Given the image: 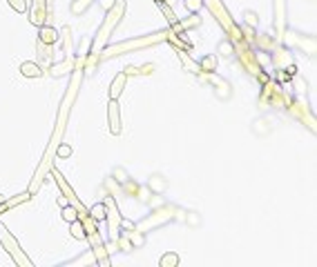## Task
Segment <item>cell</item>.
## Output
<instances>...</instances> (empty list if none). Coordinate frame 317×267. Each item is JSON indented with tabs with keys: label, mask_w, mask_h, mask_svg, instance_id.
I'll list each match as a JSON object with an SVG mask.
<instances>
[{
	"label": "cell",
	"mask_w": 317,
	"mask_h": 267,
	"mask_svg": "<svg viewBox=\"0 0 317 267\" xmlns=\"http://www.w3.org/2000/svg\"><path fill=\"white\" fill-rule=\"evenodd\" d=\"M176 263H179V256H176V254H168V256L161 258V265L163 267H166V265H176Z\"/></svg>",
	"instance_id": "12"
},
{
	"label": "cell",
	"mask_w": 317,
	"mask_h": 267,
	"mask_svg": "<svg viewBox=\"0 0 317 267\" xmlns=\"http://www.w3.org/2000/svg\"><path fill=\"white\" fill-rule=\"evenodd\" d=\"M201 65H203V69H210V67H215V56H208V58H205V60H203V63H201Z\"/></svg>",
	"instance_id": "16"
},
{
	"label": "cell",
	"mask_w": 317,
	"mask_h": 267,
	"mask_svg": "<svg viewBox=\"0 0 317 267\" xmlns=\"http://www.w3.org/2000/svg\"><path fill=\"white\" fill-rule=\"evenodd\" d=\"M56 38H58L56 29H52V27H43V29H40V43H45V45H54Z\"/></svg>",
	"instance_id": "7"
},
{
	"label": "cell",
	"mask_w": 317,
	"mask_h": 267,
	"mask_svg": "<svg viewBox=\"0 0 317 267\" xmlns=\"http://www.w3.org/2000/svg\"><path fill=\"white\" fill-rule=\"evenodd\" d=\"M9 5L14 11H18V14H25L27 11V0H9Z\"/></svg>",
	"instance_id": "11"
},
{
	"label": "cell",
	"mask_w": 317,
	"mask_h": 267,
	"mask_svg": "<svg viewBox=\"0 0 317 267\" xmlns=\"http://www.w3.org/2000/svg\"><path fill=\"white\" fill-rule=\"evenodd\" d=\"M72 236H74V238H78V241H85V238H87L83 223H81L78 218H76V220H72Z\"/></svg>",
	"instance_id": "8"
},
{
	"label": "cell",
	"mask_w": 317,
	"mask_h": 267,
	"mask_svg": "<svg viewBox=\"0 0 317 267\" xmlns=\"http://www.w3.org/2000/svg\"><path fill=\"white\" fill-rule=\"evenodd\" d=\"M25 200H29V192H23V194H20V196H16V198L7 200V203L2 205V209H9V207H14V205H20V203H25Z\"/></svg>",
	"instance_id": "10"
},
{
	"label": "cell",
	"mask_w": 317,
	"mask_h": 267,
	"mask_svg": "<svg viewBox=\"0 0 317 267\" xmlns=\"http://www.w3.org/2000/svg\"><path fill=\"white\" fill-rule=\"evenodd\" d=\"M0 243H2V249H7V254H9V256L14 258L16 265H25V267H31V265H34V263H31L29 258L25 256V252L20 249L18 241H16V238L11 236L9 229H7L2 223H0Z\"/></svg>",
	"instance_id": "1"
},
{
	"label": "cell",
	"mask_w": 317,
	"mask_h": 267,
	"mask_svg": "<svg viewBox=\"0 0 317 267\" xmlns=\"http://www.w3.org/2000/svg\"><path fill=\"white\" fill-rule=\"evenodd\" d=\"M108 118H110V129H112V134H118V131H121V114H118L116 100H110Z\"/></svg>",
	"instance_id": "4"
},
{
	"label": "cell",
	"mask_w": 317,
	"mask_h": 267,
	"mask_svg": "<svg viewBox=\"0 0 317 267\" xmlns=\"http://www.w3.org/2000/svg\"><path fill=\"white\" fill-rule=\"evenodd\" d=\"M2 200H5V198H2V196H0V203H2Z\"/></svg>",
	"instance_id": "17"
},
{
	"label": "cell",
	"mask_w": 317,
	"mask_h": 267,
	"mask_svg": "<svg viewBox=\"0 0 317 267\" xmlns=\"http://www.w3.org/2000/svg\"><path fill=\"white\" fill-rule=\"evenodd\" d=\"M125 80H127V76L125 73H118L116 78H114V83H112V87H110V98L112 100H116L118 96H121V92H123V85H125Z\"/></svg>",
	"instance_id": "5"
},
{
	"label": "cell",
	"mask_w": 317,
	"mask_h": 267,
	"mask_svg": "<svg viewBox=\"0 0 317 267\" xmlns=\"http://www.w3.org/2000/svg\"><path fill=\"white\" fill-rule=\"evenodd\" d=\"M20 73H23V76H27V78H36V76H40V67L36 63H23L20 65Z\"/></svg>",
	"instance_id": "6"
},
{
	"label": "cell",
	"mask_w": 317,
	"mask_h": 267,
	"mask_svg": "<svg viewBox=\"0 0 317 267\" xmlns=\"http://www.w3.org/2000/svg\"><path fill=\"white\" fill-rule=\"evenodd\" d=\"M103 212H105V205H96V207L92 209V216L96 220H103V218H105V214H103Z\"/></svg>",
	"instance_id": "13"
},
{
	"label": "cell",
	"mask_w": 317,
	"mask_h": 267,
	"mask_svg": "<svg viewBox=\"0 0 317 267\" xmlns=\"http://www.w3.org/2000/svg\"><path fill=\"white\" fill-rule=\"evenodd\" d=\"M186 5H188V9L190 11H197L201 7V0H186Z\"/></svg>",
	"instance_id": "15"
},
{
	"label": "cell",
	"mask_w": 317,
	"mask_h": 267,
	"mask_svg": "<svg viewBox=\"0 0 317 267\" xmlns=\"http://www.w3.org/2000/svg\"><path fill=\"white\" fill-rule=\"evenodd\" d=\"M63 218L67 220V223L76 220L78 218V209L74 207V205H63Z\"/></svg>",
	"instance_id": "9"
},
{
	"label": "cell",
	"mask_w": 317,
	"mask_h": 267,
	"mask_svg": "<svg viewBox=\"0 0 317 267\" xmlns=\"http://www.w3.org/2000/svg\"><path fill=\"white\" fill-rule=\"evenodd\" d=\"M56 154H58L60 158H67V156H72V147H69V145H60Z\"/></svg>",
	"instance_id": "14"
},
{
	"label": "cell",
	"mask_w": 317,
	"mask_h": 267,
	"mask_svg": "<svg viewBox=\"0 0 317 267\" xmlns=\"http://www.w3.org/2000/svg\"><path fill=\"white\" fill-rule=\"evenodd\" d=\"M34 2V7H31V23L38 24V27H43L45 23V16H47V0H31Z\"/></svg>",
	"instance_id": "3"
},
{
	"label": "cell",
	"mask_w": 317,
	"mask_h": 267,
	"mask_svg": "<svg viewBox=\"0 0 317 267\" xmlns=\"http://www.w3.org/2000/svg\"><path fill=\"white\" fill-rule=\"evenodd\" d=\"M52 174H54V178H56V183H58V187H60V192H63V196H67V198L72 200V205H74V207H76L81 214H87V209H85L83 205L78 203L76 194H74V192H72V187H69V185L65 183V178H63V176H60V171H56V170H54V171H52Z\"/></svg>",
	"instance_id": "2"
}]
</instances>
